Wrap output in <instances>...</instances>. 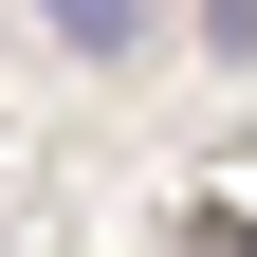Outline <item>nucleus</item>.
<instances>
[{
    "label": "nucleus",
    "instance_id": "nucleus-3",
    "mask_svg": "<svg viewBox=\"0 0 257 257\" xmlns=\"http://www.w3.org/2000/svg\"><path fill=\"white\" fill-rule=\"evenodd\" d=\"M202 37H220V55H257V0H202Z\"/></svg>",
    "mask_w": 257,
    "mask_h": 257
},
{
    "label": "nucleus",
    "instance_id": "nucleus-1",
    "mask_svg": "<svg viewBox=\"0 0 257 257\" xmlns=\"http://www.w3.org/2000/svg\"><path fill=\"white\" fill-rule=\"evenodd\" d=\"M37 19H55V37H74V55H128V37H147V19H166V0H37Z\"/></svg>",
    "mask_w": 257,
    "mask_h": 257
},
{
    "label": "nucleus",
    "instance_id": "nucleus-2",
    "mask_svg": "<svg viewBox=\"0 0 257 257\" xmlns=\"http://www.w3.org/2000/svg\"><path fill=\"white\" fill-rule=\"evenodd\" d=\"M184 257H257V220L239 202H184Z\"/></svg>",
    "mask_w": 257,
    "mask_h": 257
}]
</instances>
